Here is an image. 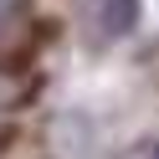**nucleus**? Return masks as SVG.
Wrapping results in <instances>:
<instances>
[{"label":"nucleus","mask_w":159,"mask_h":159,"mask_svg":"<svg viewBox=\"0 0 159 159\" xmlns=\"http://www.w3.org/2000/svg\"><path fill=\"white\" fill-rule=\"evenodd\" d=\"M154 159H159V154H154Z\"/></svg>","instance_id":"nucleus-1"}]
</instances>
